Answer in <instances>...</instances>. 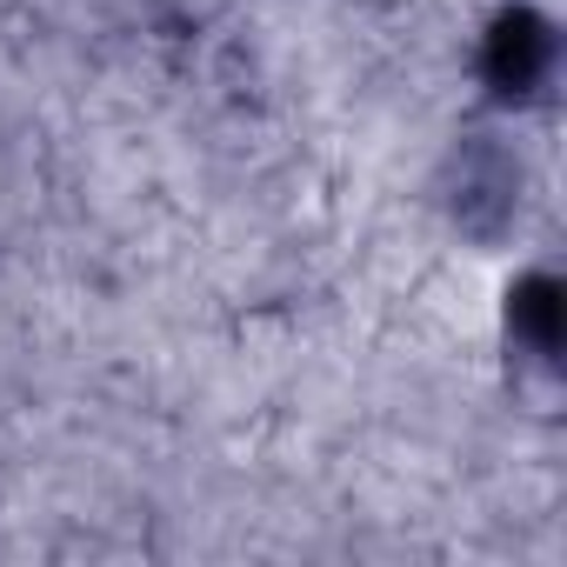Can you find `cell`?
Here are the masks:
<instances>
[{
  "mask_svg": "<svg viewBox=\"0 0 567 567\" xmlns=\"http://www.w3.org/2000/svg\"><path fill=\"white\" fill-rule=\"evenodd\" d=\"M547 68H554V34H547V21L527 14V8L501 14L494 34H487V74H494V87H501V94H534V87L547 81Z\"/></svg>",
  "mask_w": 567,
  "mask_h": 567,
  "instance_id": "6da1fadb",
  "label": "cell"
},
{
  "mask_svg": "<svg viewBox=\"0 0 567 567\" xmlns=\"http://www.w3.org/2000/svg\"><path fill=\"white\" fill-rule=\"evenodd\" d=\"M554 321H560V308H554V280L534 274L527 288L514 295V328H520L534 348H554Z\"/></svg>",
  "mask_w": 567,
  "mask_h": 567,
  "instance_id": "7a4b0ae2",
  "label": "cell"
}]
</instances>
